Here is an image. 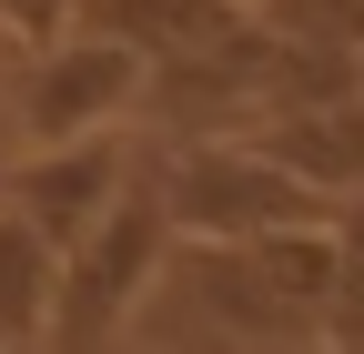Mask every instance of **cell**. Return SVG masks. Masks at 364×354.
<instances>
[{
	"label": "cell",
	"instance_id": "5",
	"mask_svg": "<svg viewBox=\"0 0 364 354\" xmlns=\"http://www.w3.org/2000/svg\"><path fill=\"white\" fill-rule=\"evenodd\" d=\"M122 183H132V152H122V122H112V132H71V142H21L11 172H0V203L61 253L71 233H91L112 213Z\"/></svg>",
	"mask_w": 364,
	"mask_h": 354
},
{
	"label": "cell",
	"instance_id": "8",
	"mask_svg": "<svg viewBox=\"0 0 364 354\" xmlns=\"http://www.w3.org/2000/svg\"><path fill=\"white\" fill-rule=\"evenodd\" d=\"M51 274H61V253L0 203V344H11V354H31L41 324H51Z\"/></svg>",
	"mask_w": 364,
	"mask_h": 354
},
{
	"label": "cell",
	"instance_id": "10",
	"mask_svg": "<svg viewBox=\"0 0 364 354\" xmlns=\"http://www.w3.org/2000/svg\"><path fill=\"white\" fill-rule=\"evenodd\" d=\"M81 0H0V41H21V51H41V41H61L71 31Z\"/></svg>",
	"mask_w": 364,
	"mask_h": 354
},
{
	"label": "cell",
	"instance_id": "12",
	"mask_svg": "<svg viewBox=\"0 0 364 354\" xmlns=\"http://www.w3.org/2000/svg\"><path fill=\"white\" fill-rule=\"evenodd\" d=\"M354 92H364V61H354Z\"/></svg>",
	"mask_w": 364,
	"mask_h": 354
},
{
	"label": "cell",
	"instance_id": "11",
	"mask_svg": "<svg viewBox=\"0 0 364 354\" xmlns=\"http://www.w3.org/2000/svg\"><path fill=\"white\" fill-rule=\"evenodd\" d=\"M0 142H11V71H0Z\"/></svg>",
	"mask_w": 364,
	"mask_h": 354
},
{
	"label": "cell",
	"instance_id": "2",
	"mask_svg": "<svg viewBox=\"0 0 364 354\" xmlns=\"http://www.w3.org/2000/svg\"><path fill=\"white\" fill-rule=\"evenodd\" d=\"M344 223V213H334ZM334 223H273L253 243H193V304L253 344L273 334H324L334 284H344V233Z\"/></svg>",
	"mask_w": 364,
	"mask_h": 354
},
{
	"label": "cell",
	"instance_id": "6",
	"mask_svg": "<svg viewBox=\"0 0 364 354\" xmlns=\"http://www.w3.org/2000/svg\"><path fill=\"white\" fill-rule=\"evenodd\" d=\"M243 142H253V152H273L294 183L334 193V203H344V193H364V92H324V102L263 112Z\"/></svg>",
	"mask_w": 364,
	"mask_h": 354
},
{
	"label": "cell",
	"instance_id": "1",
	"mask_svg": "<svg viewBox=\"0 0 364 354\" xmlns=\"http://www.w3.org/2000/svg\"><path fill=\"white\" fill-rule=\"evenodd\" d=\"M172 263V223H162V193L152 172H132L112 193V213L91 233L61 243V274H51V324H41L31 354H102L132 314H142V294L162 284Z\"/></svg>",
	"mask_w": 364,
	"mask_h": 354
},
{
	"label": "cell",
	"instance_id": "3",
	"mask_svg": "<svg viewBox=\"0 0 364 354\" xmlns=\"http://www.w3.org/2000/svg\"><path fill=\"white\" fill-rule=\"evenodd\" d=\"M152 193H162V223L182 243H253L273 223H334V193L294 183L273 152L233 142V132H193V142H172L152 162Z\"/></svg>",
	"mask_w": 364,
	"mask_h": 354
},
{
	"label": "cell",
	"instance_id": "13",
	"mask_svg": "<svg viewBox=\"0 0 364 354\" xmlns=\"http://www.w3.org/2000/svg\"><path fill=\"white\" fill-rule=\"evenodd\" d=\"M243 11H263V0H243Z\"/></svg>",
	"mask_w": 364,
	"mask_h": 354
},
{
	"label": "cell",
	"instance_id": "4",
	"mask_svg": "<svg viewBox=\"0 0 364 354\" xmlns=\"http://www.w3.org/2000/svg\"><path fill=\"white\" fill-rule=\"evenodd\" d=\"M142 81H152V61L132 51V41L71 21L61 41H41V51L11 71V142H71V132H112L122 112H142Z\"/></svg>",
	"mask_w": 364,
	"mask_h": 354
},
{
	"label": "cell",
	"instance_id": "9",
	"mask_svg": "<svg viewBox=\"0 0 364 354\" xmlns=\"http://www.w3.org/2000/svg\"><path fill=\"white\" fill-rule=\"evenodd\" d=\"M334 233H344V284H334V314H324V324H334L344 354H364V213L334 223Z\"/></svg>",
	"mask_w": 364,
	"mask_h": 354
},
{
	"label": "cell",
	"instance_id": "14",
	"mask_svg": "<svg viewBox=\"0 0 364 354\" xmlns=\"http://www.w3.org/2000/svg\"><path fill=\"white\" fill-rule=\"evenodd\" d=\"M0 354H11V344H0Z\"/></svg>",
	"mask_w": 364,
	"mask_h": 354
},
{
	"label": "cell",
	"instance_id": "7",
	"mask_svg": "<svg viewBox=\"0 0 364 354\" xmlns=\"http://www.w3.org/2000/svg\"><path fill=\"white\" fill-rule=\"evenodd\" d=\"M71 21L132 41V51L162 71V61H193V51H213V41H233L243 31V0H81Z\"/></svg>",
	"mask_w": 364,
	"mask_h": 354
}]
</instances>
